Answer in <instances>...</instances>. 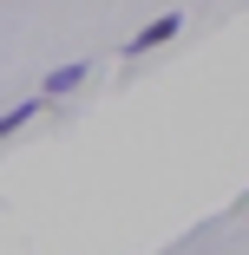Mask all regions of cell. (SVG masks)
<instances>
[{"label": "cell", "instance_id": "6da1fadb", "mask_svg": "<svg viewBox=\"0 0 249 255\" xmlns=\"http://www.w3.org/2000/svg\"><path fill=\"white\" fill-rule=\"evenodd\" d=\"M177 26H184V13H158V20L144 26V33H131V39H125V59H144V53H151V46L177 39Z\"/></svg>", "mask_w": 249, "mask_h": 255}, {"label": "cell", "instance_id": "7a4b0ae2", "mask_svg": "<svg viewBox=\"0 0 249 255\" xmlns=\"http://www.w3.org/2000/svg\"><path fill=\"white\" fill-rule=\"evenodd\" d=\"M79 79H85V66H59V72H46L39 98H66V92H79Z\"/></svg>", "mask_w": 249, "mask_h": 255}, {"label": "cell", "instance_id": "3957f363", "mask_svg": "<svg viewBox=\"0 0 249 255\" xmlns=\"http://www.w3.org/2000/svg\"><path fill=\"white\" fill-rule=\"evenodd\" d=\"M39 105H46V98H20L13 112H0V137H13V131H20L26 118H39Z\"/></svg>", "mask_w": 249, "mask_h": 255}]
</instances>
